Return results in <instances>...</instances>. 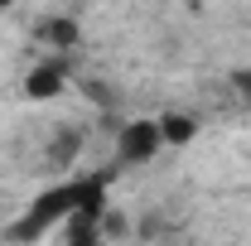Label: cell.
Listing matches in <instances>:
<instances>
[{
  "mask_svg": "<svg viewBox=\"0 0 251 246\" xmlns=\"http://www.w3.org/2000/svg\"><path fill=\"white\" fill-rule=\"evenodd\" d=\"M159 130H164V145H188L193 140V121L188 116H164Z\"/></svg>",
  "mask_w": 251,
  "mask_h": 246,
  "instance_id": "obj_4",
  "label": "cell"
},
{
  "mask_svg": "<svg viewBox=\"0 0 251 246\" xmlns=\"http://www.w3.org/2000/svg\"><path fill=\"white\" fill-rule=\"evenodd\" d=\"M0 5H10V0H0Z\"/></svg>",
  "mask_w": 251,
  "mask_h": 246,
  "instance_id": "obj_7",
  "label": "cell"
},
{
  "mask_svg": "<svg viewBox=\"0 0 251 246\" xmlns=\"http://www.w3.org/2000/svg\"><path fill=\"white\" fill-rule=\"evenodd\" d=\"M92 179V174H87ZM87 179H73V184H58L49 188V193H39L29 203V213L20 217L15 227H10V237H20V242H34V237H44V232H53L68 222V213L82 203V193H87Z\"/></svg>",
  "mask_w": 251,
  "mask_h": 246,
  "instance_id": "obj_1",
  "label": "cell"
},
{
  "mask_svg": "<svg viewBox=\"0 0 251 246\" xmlns=\"http://www.w3.org/2000/svg\"><path fill=\"white\" fill-rule=\"evenodd\" d=\"M159 145H164L159 121H130L121 130V140H116V154H121L126 164H145V159H155Z\"/></svg>",
  "mask_w": 251,
  "mask_h": 246,
  "instance_id": "obj_2",
  "label": "cell"
},
{
  "mask_svg": "<svg viewBox=\"0 0 251 246\" xmlns=\"http://www.w3.org/2000/svg\"><path fill=\"white\" fill-rule=\"evenodd\" d=\"M25 87H29V97H58L63 92V63H39Z\"/></svg>",
  "mask_w": 251,
  "mask_h": 246,
  "instance_id": "obj_3",
  "label": "cell"
},
{
  "mask_svg": "<svg viewBox=\"0 0 251 246\" xmlns=\"http://www.w3.org/2000/svg\"><path fill=\"white\" fill-rule=\"evenodd\" d=\"M49 44H73V39H77V29H73V20H53V25H49Z\"/></svg>",
  "mask_w": 251,
  "mask_h": 246,
  "instance_id": "obj_5",
  "label": "cell"
},
{
  "mask_svg": "<svg viewBox=\"0 0 251 246\" xmlns=\"http://www.w3.org/2000/svg\"><path fill=\"white\" fill-rule=\"evenodd\" d=\"M232 87H237V92H242V97H247V101H251V68H242V73L232 77Z\"/></svg>",
  "mask_w": 251,
  "mask_h": 246,
  "instance_id": "obj_6",
  "label": "cell"
}]
</instances>
